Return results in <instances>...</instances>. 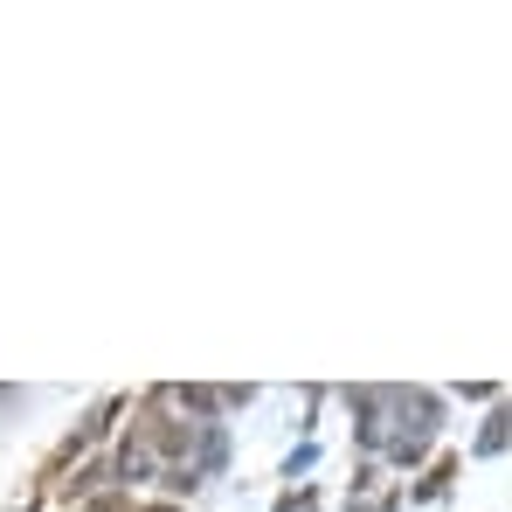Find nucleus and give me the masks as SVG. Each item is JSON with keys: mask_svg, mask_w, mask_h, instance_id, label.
<instances>
[{"mask_svg": "<svg viewBox=\"0 0 512 512\" xmlns=\"http://www.w3.org/2000/svg\"><path fill=\"white\" fill-rule=\"evenodd\" d=\"M97 512H132V506H125V499H118V492H111V499H97Z\"/></svg>", "mask_w": 512, "mask_h": 512, "instance_id": "1", "label": "nucleus"}, {"mask_svg": "<svg viewBox=\"0 0 512 512\" xmlns=\"http://www.w3.org/2000/svg\"><path fill=\"white\" fill-rule=\"evenodd\" d=\"M153 512H173V506H153Z\"/></svg>", "mask_w": 512, "mask_h": 512, "instance_id": "2", "label": "nucleus"}]
</instances>
